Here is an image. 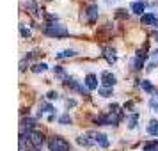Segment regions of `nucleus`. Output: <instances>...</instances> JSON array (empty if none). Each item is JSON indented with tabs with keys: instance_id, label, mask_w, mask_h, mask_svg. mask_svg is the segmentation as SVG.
<instances>
[{
	"instance_id": "nucleus-1",
	"label": "nucleus",
	"mask_w": 158,
	"mask_h": 151,
	"mask_svg": "<svg viewBox=\"0 0 158 151\" xmlns=\"http://www.w3.org/2000/svg\"><path fill=\"white\" fill-rule=\"evenodd\" d=\"M44 34L50 37H66L69 32L66 29L64 25H60V23H48L46 25V29H44Z\"/></svg>"
},
{
	"instance_id": "nucleus-2",
	"label": "nucleus",
	"mask_w": 158,
	"mask_h": 151,
	"mask_svg": "<svg viewBox=\"0 0 158 151\" xmlns=\"http://www.w3.org/2000/svg\"><path fill=\"white\" fill-rule=\"evenodd\" d=\"M48 146H50V151H69V144L60 137H52Z\"/></svg>"
},
{
	"instance_id": "nucleus-3",
	"label": "nucleus",
	"mask_w": 158,
	"mask_h": 151,
	"mask_svg": "<svg viewBox=\"0 0 158 151\" xmlns=\"http://www.w3.org/2000/svg\"><path fill=\"white\" fill-rule=\"evenodd\" d=\"M27 139L30 141V144H32L34 149L41 148V144H43V133H41V132H30Z\"/></svg>"
},
{
	"instance_id": "nucleus-4",
	"label": "nucleus",
	"mask_w": 158,
	"mask_h": 151,
	"mask_svg": "<svg viewBox=\"0 0 158 151\" xmlns=\"http://www.w3.org/2000/svg\"><path fill=\"white\" fill-rule=\"evenodd\" d=\"M89 135L94 139V142L96 144H100L101 148H108V139H107V135L105 133H98V132H93V133H89Z\"/></svg>"
},
{
	"instance_id": "nucleus-5",
	"label": "nucleus",
	"mask_w": 158,
	"mask_h": 151,
	"mask_svg": "<svg viewBox=\"0 0 158 151\" xmlns=\"http://www.w3.org/2000/svg\"><path fill=\"white\" fill-rule=\"evenodd\" d=\"M142 23H144V25H153V27H156V25H158V15H156V13H148V15H142Z\"/></svg>"
},
{
	"instance_id": "nucleus-6",
	"label": "nucleus",
	"mask_w": 158,
	"mask_h": 151,
	"mask_svg": "<svg viewBox=\"0 0 158 151\" xmlns=\"http://www.w3.org/2000/svg\"><path fill=\"white\" fill-rule=\"evenodd\" d=\"M101 82H103V86H105V87H114L115 77L110 71H103V73H101Z\"/></svg>"
},
{
	"instance_id": "nucleus-7",
	"label": "nucleus",
	"mask_w": 158,
	"mask_h": 151,
	"mask_svg": "<svg viewBox=\"0 0 158 151\" xmlns=\"http://www.w3.org/2000/svg\"><path fill=\"white\" fill-rule=\"evenodd\" d=\"M66 86L69 87V89H73V91H78V93L85 94V96L89 94V93H87V89H85V87H84V86H80V84H77V82H73V80H71V82H66Z\"/></svg>"
},
{
	"instance_id": "nucleus-8",
	"label": "nucleus",
	"mask_w": 158,
	"mask_h": 151,
	"mask_svg": "<svg viewBox=\"0 0 158 151\" xmlns=\"http://www.w3.org/2000/svg\"><path fill=\"white\" fill-rule=\"evenodd\" d=\"M85 87L87 89H96V87H98V78H96V75H87L85 77Z\"/></svg>"
},
{
	"instance_id": "nucleus-9",
	"label": "nucleus",
	"mask_w": 158,
	"mask_h": 151,
	"mask_svg": "<svg viewBox=\"0 0 158 151\" xmlns=\"http://www.w3.org/2000/svg\"><path fill=\"white\" fill-rule=\"evenodd\" d=\"M139 87H140L142 91H146V93H155V86L151 84L149 80H140V82H139Z\"/></svg>"
},
{
	"instance_id": "nucleus-10",
	"label": "nucleus",
	"mask_w": 158,
	"mask_h": 151,
	"mask_svg": "<svg viewBox=\"0 0 158 151\" xmlns=\"http://www.w3.org/2000/svg\"><path fill=\"white\" fill-rule=\"evenodd\" d=\"M130 7H131V11H133L135 15H142L144 9H146V4H144V2H133Z\"/></svg>"
},
{
	"instance_id": "nucleus-11",
	"label": "nucleus",
	"mask_w": 158,
	"mask_h": 151,
	"mask_svg": "<svg viewBox=\"0 0 158 151\" xmlns=\"http://www.w3.org/2000/svg\"><path fill=\"white\" fill-rule=\"evenodd\" d=\"M96 16H98V7H96V6H91V7L87 9V18H89V22H94Z\"/></svg>"
},
{
	"instance_id": "nucleus-12",
	"label": "nucleus",
	"mask_w": 158,
	"mask_h": 151,
	"mask_svg": "<svg viewBox=\"0 0 158 151\" xmlns=\"http://www.w3.org/2000/svg\"><path fill=\"white\" fill-rule=\"evenodd\" d=\"M105 57H107L108 64H114L115 62V52L112 48H105Z\"/></svg>"
},
{
	"instance_id": "nucleus-13",
	"label": "nucleus",
	"mask_w": 158,
	"mask_h": 151,
	"mask_svg": "<svg viewBox=\"0 0 158 151\" xmlns=\"http://www.w3.org/2000/svg\"><path fill=\"white\" fill-rule=\"evenodd\" d=\"M148 133L149 135H158V121H151L148 126Z\"/></svg>"
},
{
	"instance_id": "nucleus-14",
	"label": "nucleus",
	"mask_w": 158,
	"mask_h": 151,
	"mask_svg": "<svg viewBox=\"0 0 158 151\" xmlns=\"http://www.w3.org/2000/svg\"><path fill=\"white\" fill-rule=\"evenodd\" d=\"M77 142H78L80 146H85V148H89V146L93 144L91 141H89V137H87V135H80L78 139H77Z\"/></svg>"
},
{
	"instance_id": "nucleus-15",
	"label": "nucleus",
	"mask_w": 158,
	"mask_h": 151,
	"mask_svg": "<svg viewBox=\"0 0 158 151\" xmlns=\"http://www.w3.org/2000/svg\"><path fill=\"white\" fill-rule=\"evenodd\" d=\"M75 55V50H62L57 53V59H68V57H73Z\"/></svg>"
},
{
	"instance_id": "nucleus-16",
	"label": "nucleus",
	"mask_w": 158,
	"mask_h": 151,
	"mask_svg": "<svg viewBox=\"0 0 158 151\" xmlns=\"http://www.w3.org/2000/svg\"><path fill=\"white\" fill-rule=\"evenodd\" d=\"M137 121H139V114H133V115H130V119H128V126L131 130L137 126Z\"/></svg>"
},
{
	"instance_id": "nucleus-17",
	"label": "nucleus",
	"mask_w": 158,
	"mask_h": 151,
	"mask_svg": "<svg viewBox=\"0 0 158 151\" xmlns=\"http://www.w3.org/2000/svg\"><path fill=\"white\" fill-rule=\"evenodd\" d=\"M32 126H34V121H32V119H22V130H30L32 128Z\"/></svg>"
},
{
	"instance_id": "nucleus-18",
	"label": "nucleus",
	"mask_w": 158,
	"mask_h": 151,
	"mask_svg": "<svg viewBox=\"0 0 158 151\" xmlns=\"http://www.w3.org/2000/svg\"><path fill=\"white\" fill-rule=\"evenodd\" d=\"M41 112H39V114H43V112H52V114H53V112H55V110H53V107H52V105H48V103H41Z\"/></svg>"
},
{
	"instance_id": "nucleus-19",
	"label": "nucleus",
	"mask_w": 158,
	"mask_h": 151,
	"mask_svg": "<svg viewBox=\"0 0 158 151\" xmlns=\"http://www.w3.org/2000/svg\"><path fill=\"white\" fill-rule=\"evenodd\" d=\"M144 151H158V142H149L144 146Z\"/></svg>"
},
{
	"instance_id": "nucleus-20",
	"label": "nucleus",
	"mask_w": 158,
	"mask_h": 151,
	"mask_svg": "<svg viewBox=\"0 0 158 151\" xmlns=\"http://www.w3.org/2000/svg\"><path fill=\"white\" fill-rule=\"evenodd\" d=\"M55 77H57V78H60V80H64L68 75H66V71L62 69V68H55Z\"/></svg>"
},
{
	"instance_id": "nucleus-21",
	"label": "nucleus",
	"mask_w": 158,
	"mask_h": 151,
	"mask_svg": "<svg viewBox=\"0 0 158 151\" xmlns=\"http://www.w3.org/2000/svg\"><path fill=\"white\" fill-rule=\"evenodd\" d=\"M100 94L101 96H105V98L110 96V94H112V87H100Z\"/></svg>"
},
{
	"instance_id": "nucleus-22",
	"label": "nucleus",
	"mask_w": 158,
	"mask_h": 151,
	"mask_svg": "<svg viewBox=\"0 0 158 151\" xmlns=\"http://www.w3.org/2000/svg\"><path fill=\"white\" fill-rule=\"evenodd\" d=\"M46 68H48V66L44 64V62H41V64H36V66H34V68H32V71L39 73V71H44V69H46Z\"/></svg>"
},
{
	"instance_id": "nucleus-23",
	"label": "nucleus",
	"mask_w": 158,
	"mask_h": 151,
	"mask_svg": "<svg viewBox=\"0 0 158 151\" xmlns=\"http://www.w3.org/2000/svg\"><path fill=\"white\" fill-rule=\"evenodd\" d=\"M59 123H60V124H68V123H71V117H69V114L60 115V119H59Z\"/></svg>"
},
{
	"instance_id": "nucleus-24",
	"label": "nucleus",
	"mask_w": 158,
	"mask_h": 151,
	"mask_svg": "<svg viewBox=\"0 0 158 151\" xmlns=\"http://www.w3.org/2000/svg\"><path fill=\"white\" fill-rule=\"evenodd\" d=\"M20 32H22V36H23V37H30V30H29V29H25L23 25L20 27Z\"/></svg>"
},
{
	"instance_id": "nucleus-25",
	"label": "nucleus",
	"mask_w": 158,
	"mask_h": 151,
	"mask_svg": "<svg viewBox=\"0 0 158 151\" xmlns=\"http://www.w3.org/2000/svg\"><path fill=\"white\" fill-rule=\"evenodd\" d=\"M149 105H151V108L158 110V94H156V98H153V100L149 101Z\"/></svg>"
},
{
	"instance_id": "nucleus-26",
	"label": "nucleus",
	"mask_w": 158,
	"mask_h": 151,
	"mask_svg": "<svg viewBox=\"0 0 158 151\" xmlns=\"http://www.w3.org/2000/svg\"><path fill=\"white\" fill-rule=\"evenodd\" d=\"M48 98H50V100H57L59 94L55 93V91H50V93H48Z\"/></svg>"
},
{
	"instance_id": "nucleus-27",
	"label": "nucleus",
	"mask_w": 158,
	"mask_h": 151,
	"mask_svg": "<svg viewBox=\"0 0 158 151\" xmlns=\"http://www.w3.org/2000/svg\"><path fill=\"white\" fill-rule=\"evenodd\" d=\"M77 103H75V100H68L66 101V107H75Z\"/></svg>"
},
{
	"instance_id": "nucleus-28",
	"label": "nucleus",
	"mask_w": 158,
	"mask_h": 151,
	"mask_svg": "<svg viewBox=\"0 0 158 151\" xmlns=\"http://www.w3.org/2000/svg\"><path fill=\"white\" fill-rule=\"evenodd\" d=\"M155 41L158 43V32H155Z\"/></svg>"
}]
</instances>
